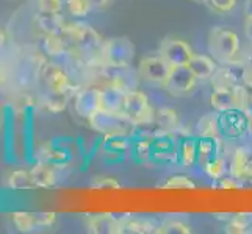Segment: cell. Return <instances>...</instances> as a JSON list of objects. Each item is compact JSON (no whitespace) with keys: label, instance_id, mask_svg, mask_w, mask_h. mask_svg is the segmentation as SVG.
<instances>
[{"label":"cell","instance_id":"6da1fadb","mask_svg":"<svg viewBox=\"0 0 252 234\" xmlns=\"http://www.w3.org/2000/svg\"><path fill=\"white\" fill-rule=\"evenodd\" d=\"M241 44L238 34L229 27H213L208 33V53L218 64H235L240 63L238 56Z\"/></svg>","mask_w":252,"mask_h":234},{"label":"cell","instance_id":"7a4b0ae2","mask_svg":"<svg viewBox=\"0 0 252 234\" xmlns=\"http://www.w3.org/2000/svg\"><path fill=\"white\" fill-rule=\"evenodd\" d=\"M123 116L133 124L135 128L151 127L155 124L157 111L152 106L149 97L140 89H132L124 94L123 100Z\"/></svg>","mask_w":252,"mask_h":234},{"label":"cell","instance_id":"3957f363","mask_svg":"<svg viewBox=\"0 0 252 234\" xmlns=\"http://www.w3.org/2000/svg\"><path fill=\"white\" fill-rule=\"evenodd\" d=\"M38 78L44 84L46 92L52 95L71 99L79 89L74 83L71 74L55 63H42L38 69Z\"/></svg>","mask_w":252,"mask_h":234},{"label":"cell","instance_id":"277c9868","mask_svg":"<svg viewBox=\"0 0 252 234\" xmlns=\"http://www.w3.org/2000/svg\"><path fill=\"white\" fill-rule=\"evenodd\" d=\"M135 59V46L128 38L103 39L100 49L102 67H132Z\"/></svg>","mask_w":252,"mask_h":234},{"label":"cell","instance_id":"5b68a950","mask_svg":"<svg viewBox=\"0 0 252 234\" xmlns=\"http://www.w3.org/2000/svg\"><path fill=\"white\" fill-rule=\"evenodd\" d=\"M90 128L97 131L103 136H115V134H128L132 136L135 131V125L130 124L123 114H116V112L108 111H99L97 114L93 116L88 120Z\"/></svg>","mask_w":252,"mask_h":234},{"label":"cell","instance_id":"8992f818","mask_svg":"<svg viewBox=\"0 0 252 234\" xmlns=\"http://www.w3.org/2000/svg\"><path fill=\"white\" fill-rule=\"evenodd\" d=\"M13 227L19 233H36L52 228L57 223V212L50 211H16L10 214Z\"/></svg>","mask_w":252,"mask_h":234},{"label":"cell","instance_id":"52a82bcc","mask_svg":"<svg viewBox=\"0 0 252 234\" xmlns=\"http://www.w3.org/2000/svg\"><path fill=\"white\" fill-rule=\"evenodd\" d=\"M199 80L196 75L189 71L188 66H176L171 69V72L163 83L161 88L164 92L172 95V97H187V95L193 94L197 88Z\"/></svg>","mask_w":252,"mask_h":234},{"label":"cell","instance_id":"ba28073f","mask_svg":"<svg viewBox=\"0 0 252 234\" xmlns=\"http://www.w3.org/2000/svg\"><path fill=\"white\" fill-rule=\"evenodd\" d=\"M171 69L172 67L157 53V55L143 56L140 59V63H138L136 71L141 81L154 86H163V83L166 81V78L171 72Z\"/></svg>","mask_w":252,"mask_h":234},{"label":"cell","instance_id":"9c48e42d","mask_svg":"<svg viewBox=\"0 0 252 234\" xmlns=\"http://www.w3.org/2000/svg\"><path fill=\"white\" fill-rule=\"evenodd\" d=\"M72 105L77 116L90 120L99 111H102V89L94 88V86L79 88L72 97Z\"/></svg>","mask_w":252,"mask_h":234},{"label":"cell","instance_id":"30bf717a","mask_svg":"<svg viewBox=\"0 0 252 234\" xmlns=\"http://www.w3.org/2000/svg\"><path fill=\"white\" fill-rule=\"evenodd\" d=\"M158 55L166 61L171 67L187 66L191 56L194 55L193 49L187 41L180 38H166L161 41Z\"/></svg>","mask_w":252,"mask_h":234},{"label":"cell","instance_id":"8fae6325","mask_svg":"<svg viewBox=\"0 0 252 234\" xmlns=\"http://www.w3.org/2000/svg\"><path fill=\"white\" fill-rule=\"evenodd\" d=\"M221 136L222 139H241L248 130V112L241 109H230L220 112Z\"/></svg>","mask_w":252,"mask_h":234},{"label":"cell","instance_id":"7c38bea8","mask_svg":"<svg viewBox=\"0 0 252 234\" xmlns=\"http://www.w3.org/2000/svg\"><path fill=\"white\" fill-rule=\"evenodd\" d=\"M102 75L107 78V86L128 92L138 88L140 75L133 72L132 67H102Z\"/></svg>","mask_w":252,"mask_h":234},{"label":"cell","instance_id":"4fadbf2b","mask_svg":"<svg viewBox=\"0 0 252 234\" xmlns=\"http://www.w3.org/2000/svg\"><path fill=\"white\" fill-rule=\"evenodd\" d=\"M158 223L146 217L135 215H121L116 220L115 234H147L157 231Z\"/></svg>","mask_w":252,"mask_h":234},{"label":"cell","instance_id":"5bb4252c","mask_svg":"<svg viewBox=\"0 0 252 234\" xmlns=\"http://www.w3.org/2000/svg\"><path fill=\"white\" fill-rule=\"evenodd\" d=\"M187 66L196 75L199 81H212V78L215 77L216 71L220 67L218 61L212 55H201V53H194L191 56Z\"/></svg>","mask_w":252,"mask_h":234},{"label":"cell","instance_id":"9a60e30c","mask_svg":"<svg viewBox=\"0 0 252 234\" xmlns=\"http://www.w3.org/2000/svg\"><path fill=\"white\" fill-rule=\"evenodd\" d=\"M243 64H225L224 67H218L215 77L212 78L213 88H235L241 83Z\"/></svg>","mask_w":252,"mask_h":234},{"label":"cell","instance_id":"2e32d148","mask_svg":"<svg viewBox=\"0 0 252 234\" xmlns=\"http://www.w3.org/2000/svg\"><path fill=\"white\" fill-rule=\"evenodd\" d=\"M179 164L185 169L197 166V136L185 134L179 139Z\"/></svg>","mask_w":252,"mask_h":234},{"label":"cell","instance_id":"e0dca14e","mask_svg":"<svg viewBox=\"0 0 252 234\" xmlns=\"http://www.w3.org/2000/svg\"><path fill=\"white\" fill-rule=\"evenodd\" d=\"M34 158L41 162H52V164H60V166H67L69 153L54 142H44L38 147L36 153H34Z\"/></svg>","mask_w":252,"mask_h":234},{"label":"cell","instance_id":"ac0fdd59","mask_svg":"<svg viewBox=\"0 0 252 234\" xmlns=\"http://www.w3.org/2000/svg\"><path fill=\"white\" fill-rule=\"evenodd\" d=\"M194 134L197 137H222L220 112H207L202 117H199L194 125Z\"/></svg>","mask_w":252,"mask_h":234},{"label":"cell","instance_id":"d6986e66","mask_svg":"<svg viewBox=\"0 0 252 234\" xmlns=\"http://www.w3.org/2000/svg\"><path fill=\"white\" fill-rule=\"evenodd\" d=\"M41 50L50 58H62L66 56L71 50L63 34H44L41 41Z\"/></svg>","mask_w":252,"mask_h":234},{"label":"cell","instance_id":"ffe728a7","mask_svg":"<svg viewBox=\"0 0 252 234\" xmlns=\"http://www.w3.org/2000/svg\"><path fill=\"white\" fill-rule=\"evenodd\" d=\"M36 27L44 34H63L66 27V19L62 13L57 14H47V13H38L36 16Z\"/></svg>","mask_w":252,"mask_h":234},{"label":"cell","instance_id":"44dd1931","mask_svg":"<svg viewBox=\"0 0 252 234\" xmlns=\"http://www.w3.org/2000/svg\"><path fill=\"white\" fill-rule=\"evenodd\" d=\"M152 142L154 134H138L136 137H132V156L138 162H152Z\"/></svg>","mask_w":252,"mask_h":234},{"label":"cell","instance_id":"7402d4cb","mask_svg":"<svg viewBox=\"0 0 252 234\" xmlns=\"http://www.w3.org/2000/svg\"><path fill=\"white\" fill-rule=\"evenodd\" d=\"M251 158L252 155L248 147H238V149L233 150L229 159V175L237 178L238 181H243V177H245V172Z\"/></svg>","mask_w":252,"mask_h":234},{"label":"cell","instance_id":"603a6c76","mask_svg":"<svg viewBox=\"0 0 252 234\" xmlns=\"http://www.w3.org/2000/svg\"><path fill=\"white\" fill-rule=\"evenodd\" d=\"M155 124H157L158 130L161 131H166V133H174L176 134L179 130H180V120H179V112L169 108V106H164L160 108L157 111V117H155Z\"/></svg>","mask_w":252,"mask_h":234},{"label":"cell","instance_id":"cb8c5ba5","mask_svg":"<svg viewBox=\"0 0 252 234\" xmlns=\"http://www.w3.org/2000/svg\"><path fill=\"white\" fill-rule=\"evenodd\" d=\"M116 220H118V217H115V215H111V214H97V215H93V217L88 219L86 227H88L90 233L115 234Z\"/></svg>","mask_w":252,"mask_h":234},{"label":"cell","instance_id":"d4e9b609","mask_svg":"<svg viewBox=\"0 0 252 234\" xmlns=\"http://www.w3.org/2000/svg\"><path fill=\"white\" fill-rule=\"evenodd\" d=\"M100 89H102V111L123 114V100L126 92L111 88V86H105V88Z\"/></svg>","mask_w":252,"mask_h":234},{"label":"cell","instance_id":"484cf974","mask_svg":"<svg viewBox=\"0 0 252 234\" xmlns=\"http://www.w3.org/2000/svg\"><path fill=\"white\" fill-rule=\"evenodd\" d=\"M6 186L14 190H33L34 181L32 177L30 169H17L13 170L10 175L6 177Z\"/></svg>","mask_w":252,"mask_h":234},{"label":"cell","instance_id":"4316f807","mask_svg":"<svg viewBox=\"0 0 252 234\" xmlns=\"http://www.w3.org/2000/svg\"><path fill=\"white\" fill-rule=\"evenodd\" d=\"M202 173L212 180H221L225 175H229V161L225 153L218 155L213 161L208 162L202 169Z\"/></svg>","mask_w":252,"mask_h":234},{"label":"cell","instance_id":"83f0119b","mask_svg":"<svg viewBox=\"0 0 252 234\" xmlns=\"http://www.w3.org/2000/svg\"><path fill=\"white\" fill-rule=\"evenodd\" d=\"M252 214H235L224 225V231L229 234H248Z\"/></svg>","mask_w":252,"mask_h":234},{"label":"cell","instance_id":"f1b7e54d","mask_svg":"<svg viewBox=\"0 0 252 234\" xmlns=\"http://www.w3.org/2000/svg\"><path fill=\"white\" fill-rule=\"evenodd\" d=\"M193 233V227L185 220L180 219H169L163 223H158L155 234H189Z\"/></svg>","mask_w":252,"mask_h":234},{"label":"cell","instance_id":"f546056e","mask_svg":"<svg viewBox=\"0 0 252 234\" xmlns=\"http://www.w3.org/2000/svg\"><path fill=\"white\" fill-rule=\"evenodd\" d=\"M67 100H69L67 97H60V95H52V94L46 92L39 99V105L47 112H52V114H60V112H63L66 109Z\"/></svg>","mask_w":252,"mask_h":234},{"label":"cell","instance_id":"4dcf8cb0","mask_svg":"<svg viewBox=\"0 0 252 234\" xmlns=\"http://www.w3.org/2000/svg\"><path fill=\"white\" fill-rule=\"evenodd\" d=\"M64 8L75 19H85L94 10L90 0H64Z\"/></svg>","mask_w":252,"mask_h":234},{"label":"cell","instance_id":"1f68e13d","mask_svg":"<svg viewBox=\"0 0 252 234\" xmlns=\"http://www.w3.org/2000/svg\"><path fill=\"white\" fill-rule=\"evenodd\" d=\"M161 187L164 189H194L196 187V183L193 181V178L188 177V175H180V173H177V175H171L166 178V181H163Z\"/></svg>","mask_w":252,"mask_h":234},{"label":"cell","instance_id":"d6a6232c","mask_svg":"<svg viewBox=\"0 0 252 234\" xmlns=\"http://www.w3.org/2000/svg\"><path fill=\"white\" fill-rule=\"evenodd\" d=\"M204 3L216 14H229L237 8L238 0H205Z\"/></svg>","mask_w":252,"mask_h":234},{"label":"cell","instance_id":"836d02e7","mask_svg":"<svg viewBox=\"0 0 252 234\" xmlns=\"http://www.w3.org/2000/svg\"><path fill=\"white\" fill-rule=\"evenodd\" d=\"M38 13H47V14H57L62 13L64 8V0H34Z\"/></svg>","mask_w":252,"mask_h":234},{"label":"cell","instance_id":"e575fe53","mask_svg":"<svg viewBox=\"0 0 252 234\" xmlns=\"http://www.w3.org/2000/svg\"><path fill=\"white\" fill-rule=\"evenodd\" d=\"M94 189H119L121 183L115 177H95L91 183Z\"/></svg>","mask_w":252,"mask_h":234},{"label":"cell","instance_id":"d590c367","mask_svg":"<svg viewBox=\"0 0 252 234\" xmlns=\"http://www.w3.org/2000/svg\"><path fill=\"white\" fill-rule=\"evenodd\" d=\"M243 64V74H241V83L246 86L249 91H252V64Z\"/></svg>","mask_w":252,"mask_h":234},{"label":"cell","instance_id":"8d00e7d4","mask_svg":"<svg viewBox=\"0 0 252 234\" xmlns=\"http://www.w3.org/2000/svg\"><path fill=\"white\" fill-rule=\"evenodd\" d=\"M220 187L221 189H237V187H240V181L230 175H225L224 178L220 180Z\"/></svg>","mask_w":252,"mask_h":234},{"label":"cell","instance_id":"74e56055","mask_svg":"<svg viewBox=\"0 0 252 234\" xmlns=\"http://www.w3.org/2000/svg\"><path fill=\"white\" fill-rule=\"evenodd\" d=\"M245 36L252 44V14L246 16V19H245Z\"/></svg>","mask_w":252,"mask_h":234},{"label":"cell","instance_id":"f35d334b","mask_svg":"<svg viewBox=\"0 0 252 234\" xmlns=\"http://www.w3.org/2000/svg\"><path fill=\"white\" fill-rule=\"evenodd\" d=\"M90 2L94 10H103V8H107L111 3V0H90Z\"/></svg>","mask_w":252,"mask_h":234},{"label":"cell","instance_id":"ab89813d","mask_svg":"<svg viewBox=\"0 0 252 234\" xmlns=\"http://www.w3.org/2000/svg\"><path fill=\"white\" fill-rule=\"evenodd\" d=\"M243 181H248L249 184H252V158L248 162V167L245 172V177H243Z\"/></svg>","mask_w":252,"mask_h":234},{"label":"cell","instance_id":"60d3db41","mask_svg":"<svg viewBox=\"0 0 252 234\" xmlns=\"http://www.w3.org/2000/svg\"><path fill=\"white\" fill-rule=\"evenodd\" d=\"M245 14L246 16L252 14V0H246L245 2Z\"/></svg>","mask_w":252,"mask_h":234},{"label":"cell","instance_id":"b9f144b4","mask_svg":"<svg viewBox=\"0 0 252 234\" xmlns=\"http://www.w3.org/2000/svg\"><path fill=\"white\" fill-rule=\"evenodd\" d=\"M248 130H249V134L252 136V112L248 111Z\"/></svg>","mask_w":252,"mask_h":234},{"label":"cell","instance_id":"7bdbcfd3","mask_svg":"<svg viewBox=\"0 0 252 234\" xmlns=\"http://www.w3.org/2000/svg\"><path fill=\"white\" fill-rule=\"evenodd\" d=\"M248 234H252V222H251V225H249V230H248Z\"/></svg>","mask_w":252,"mask_h":234},{"label":"cell","instance_id":"ee69618b","mask_svg":"<svg viewBox=\"0 0 252 234\" xmlns=\"http://www.w3.org/2000/svg\"><path fill=\"white\" fill-rule=\"evenodd\" d=\"M193 2H197V3H204L205 0H193Z\"/></svg>","mask_w":252,"mask_h":234},{"label":"cell","instance_id":"f6af8a7d","mask_svg":"<svg viewBox=\"0 0 252 234\" xmlns=\"http://www.w3.org/2000/svg\"><path fill=\"white\" fill-rule=\"evenodd\" d=\"M0 124H2V109H0Z\"/></svg>","mask_w":252,"mask_h":234},{"label":"cell","instance_id":"bcb514c9","mask_svg":"<svg viewBox=\"0 0 252 234\" xmlns=\"http://www.w3.org/2000/svg\"><path fill=\"white\" fill-rule=\"evenodd\" d=\"M251 109H252V91H251Z\"/></svg>","mask_w":252,"mask_h":234}]
</instances>
